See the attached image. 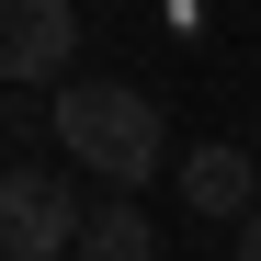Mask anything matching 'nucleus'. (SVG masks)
<instances>
[{"label": "nucleus", "mask_w": 261, "mask_h": 261, "mask_svg": "<svg viewBox=\"0 0 261 261\" xmlns=\"http://www.w3.org/2000/svg\"><path fill=\"white\" fill-rule=\"evenodd\" d=\"M80 261H159L148 204H91V227H80Z\"/></svg>", "instance_id": "obj_5"}, {"label": "nucleus", "mask_w": 261, "mask_h": 261, "mask_svg": "<svg viewBox=\"0 0 261 261\" xmlns=\"http://www.w3.org/2000/svg\"><path fill=\"white\" fill-rule=\"evenodd\" d=\"M239 261H261V216H250V227H239Z\"/></svg>", "instance_id": "obj_6"}, {"label": "nucleus", "mask_w": 261, "mask_h": 261, "mask_svg": "<svg viewBox=\"0 0 261 261\" xmlns=\"http://www.w3.org/2000/svg\"><path fill=\"white\" fill-rule=\"evenodd\" d=\"M80 227H91V204L57 170H0V261H57L80 250Z\"/></svg>", "instance_id": "obj_2"}, {"label": "nucleus", "mask_w": 261, "mask_h": 261, "mask_svg": "<svg viewBox=\"0 0 261 261\" xmlns=\"http://www.w3.org/2000/svg\"><path fill=\"white\" fill-rule=\"evenodd\" d=\"M46 125H57V148L80 159V170H102L114 193H137L148 170H159V102L137 91V80H68V91L46 102Z\"/></svg>", "instance_id": "obj_1"}, {"label": "nucleus", "mask_w": 261, "mask_h": 261, "mask_svg": "<svg viewBox=\"0 0 261 261\" xmlns=\"http://www.w3.org/2000/svg\"><path fill=\"white\" fill-rule=\"evenodd\" d=\"M80 46V0H0V80H57Z\"/></svg>", "instance_id": "obj_3"}, {"label": "nucleus", "mask_w": 261, "mask_h": 261, "mask_svg": "<svg viewBox=\"0 0 261 261\" xmlns=\"http://www.w3.org/2000/svg\"><path fill=\"white\" fill-rule=\"evenodd\" d=\"M182 216H216V227H250L261 216V170H250V148H193L182 159Z\"/></svg>", "instance_id": "obj_4"}]
</instances>
